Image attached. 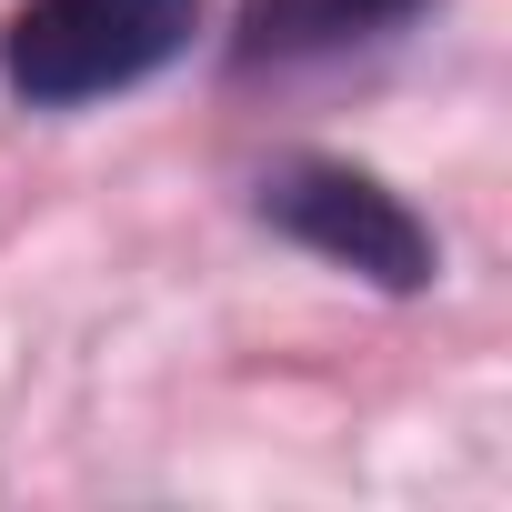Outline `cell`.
I'll list each match as a JSON object with an SVG mask.
<instances>
[{"label": "cell", "mask_w": 512, "mask_h": 512, "mask_svg": "<svg viewBox=\"0 0 512 512\" xmlns=\"http://www.w3.org/2000/svg\"><path fill=\"white\" fill-rule=\"evenodd\" d=\"M191 31H201V0H21L0 31V71L21 101L71 111L151 81L161 61L191 51Z\"/></svg>", "instance_id": "obj_1"}, {"label": "cell", "mask_w": 512, "mask_h": 512, "mask_svg": "<svg viewBox=\"0 0 512 512\" xmlns=\"http://www.w3.org/2000/svg\"><path fill=\"white\" fill-rule=\"evenodd\" d=\"M262 221H282L302 251L382 282V292H422L432 282V231L372 181V171H342V161H292L262 181Z\"/></svg>", "instance_id": "obj_2"}, {"label": "cell", "mask_w": 512, "mask_h": 512, "mask_svg": "<svg viewBox=\"0 0 512 512\" xmlns=\"http://www.w3.org/2000/svg\"><path fill=\"white\" fill-rule=\"evenodd\" d=\"M422 0H241V61H302V51H342V41H372L392 31Z\"/></svg>", "instance_id": "obj_3"}]
</instances>
